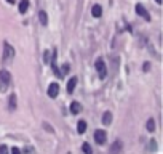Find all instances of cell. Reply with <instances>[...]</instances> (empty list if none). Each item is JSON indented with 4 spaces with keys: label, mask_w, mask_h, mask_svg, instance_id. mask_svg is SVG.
<instances>
[{
    "label": "cell",
    "mask_w": 163,
    "mask_h": 154,
    "mask_svg": "<svg viewBox=\"0 0 163 154\" xmlns=\"http://www.w3.org/2000/svg\"><path fill=\"white\" fill-rule=\"evenodd\" d=\"M10 82H11V74L6 69H2L0 71V92H5L8 88Z\"/></svg>",
    "instance_id": "6da1fadb"
},
{
    "label": "cell",
    "mask_w": 163,
    "mask_h": 154,
    "mask_svg": "<svg viewBox=\"0 0 163 154\" xmlns=\"http://www.w3.org/2000/svg\"><path fill=\"white\" fill-rule=\"evenodd\" d=\"M13 58H15V48H13L8 42H5L3 44V63H10Z\"/></svg>",
    "instance_id": "7a4b0ae2"
},
{
    "label": "cell",
    "mask_w": 163,
    "mask_h": 154,
    "mask_svg": "<svg viewBox=\"0 0 163 154\" xmlns=\"http://www.w3.org/2000/svg\"><path fill=\"white\" fill-rule=\"evenodd\" d=\"M94 66H96V72L99 75V79H106V75H107V69H106L104 60L102 58H98L96 63H94Z\"/></svg>",
    "instance_id": "3957f363"
},
{
    "label": "cell",
    "mask_w": 163,
    "mask_h": 154,
    "mask_svg": "<svg viewBox=\"0 0 163 154\" xmlns=\"http://www.w3.org/2000/svg\"><path fill=\"white\" fill-rule=\"evenodd\" d=\"M94 140L98 144H104L106 141H107V135H106L104 130H96L94 132Z\"/></svg>",
    "instance_id": "277c9868"
},
{
    "label": "cell",
    "mask_w": 163,
    "mask_h": 154,
    "mask_svg": "<svg viewBox=\"0 0 163 154\" xmlns=\"http://www.w3.org/2000/svg\"><path fill=\"white\" fill-rule=\"evenodd\" d=\"M59 93V85L56 82L53 83H50V87H48V96H51V98H56Z\"/></svg>",
    "instance_id": "5b68a950"
},
{
    "label": "cell",
    "mask_w": 163,
    "mask_h": 154,
    "mask_svg": "<svg viewBox=\"0 0 163 154\" xmlns=\"http://www.w3.org/2000/svg\"><path fill=\"white\" fill-rule=\"evenodd\" d=\"M136 13H138L139 16H143L146 21H150V15H149L147 10H146V8H144V6L141 5V3H138V5H136Z\"/></svg>",
    "instance_id": "8992f818"
},
{
    "label": "cell",
    "mask_w": 163,
    "mask_h": 154,
    "mask_svg": "<svg viewBox=\"0 0 163 154\" xmlns=\"http://www.w3.org/2000/svg\"><path fill=\"white\" fill-rule=\"evenodd\" d=\"M120 151H122V141H120V140H117V141L112 143L110 154H120Z\"/></svg>",
    "instance_id": "52a82bcc"
},
{
    "label": "cell",
    "mask_w": 163,
    "mask_h": 154,
    "mask_svg": "<svg viewBox=\"0 0 163 154\" xmlns=\"http://www.w3.org/2000/svg\"><path fill=\"white\" fill-rule=\"evenodd\" d=\"M112 117H114V116H112L110 111H106V113L102 114V124H104V125H110Z\"/></svg>",
    "instance_id": "ba28073f"
},
{
    "label": "cell",
    "mask_w": 163,
    "mask_h": 154,
    "mask_svg": "<svg viewBox=\"0 0 163 154\" xmlns=\"http://www.w3.org/2000/svg\"><path fill=\"white\" fill-rule=\"evenodd\" d=\"M75 85H77V77H72V79H69V82H67V93H74Z\"/></svg>",
    "instance_id": "9c48e42d"
},
{
    "label": "cell",
    "mask_w": 163,
    "mask_h": 154,
    "mask_svg": "<svg viewBox=\"0 0 163 154\" xmlns=\"http://www.w3.org/2000/svg\"><path fill=\"white\" fill-rule=\"evenodd\" d=\"M80 111H82L80 103H77V101H72V103H70V113H72V114H79Z\"/></svg>",
    "instance_id": "30bf717a"
},
{
    "label": "cell",
    "mask_w": 163,
    "mask_h": 154,
    "mask_svg": "<svg viewBox=\"0 0 163 154\" xmlns=\"http://www.w3.org/2000/svg\"><path fill=\"white\" fill-rule=\"evenodd\" d=\"M8 109L10 111H15L16 109V95L11 93L10 95V100H8Z\"/></svg>",
    "instance_id": "8fae6325"
},
{
    "label": "cell",
    "mask_w": 163,
    "mask_h": 154,
    "mask_svg": "<svg viewBox=\"0 0 163 154\" xmlns=\"http://www.w3.org/2000/svg\"><path fill=\"white\" fill-rule=\"evenodd\" d=\"M91 15H93L94 18H99L102 15V8L99 5H93V8H91Z\"/></svg>",
    "instance_id": "7c38bea8"
},
{
    "label": "cell",
    "mask_w": 163,
    "mask_h": 154,
    "mask_svg": "<svg viewBox=\"0 0 163 154\" xmlns=\"http://www.w3.org/2000/svg\"><path fill=\"white\" fill-rule=\"evenodd\" d=\"M27 8H29V0H23V2L19 3V6H18L19 13H23V15L27 11Z\"/></svg>",
    "instance_id": "4fadbf2b"
},
{
    "label": "cell",
    "mask_w": 163,
    "mask_h": 154,
    "mask_svg": "<svg viewBox=\"0 0 163 154\" xmlns=\"http://www.w3.org/2000/svg\"><path fill=\"white\" fill-rule=\"evenodd\" d=\"M77 130H79L80 135H83L85 132H87V122H85V121H79V124H77Z\"/></svg>",
    "instance_id": "5bb4252c"
},
{
    "label": "cell",
    "mask_w": 163,
    "mask_h": 154,
    "mask_svg": "<svg viewBox=\"0 0 163 154\" xmlns=\"http://www.w3.org/2000/svg\"><path fill=\"white\" fill-rule=\"evenodd\" d=\"M39 19H40L42 26H46L48 24V15H46V11H40L39 13Z\"/></svg>",
    "instance_id": "9a60e30c"
},
{
    "label": "cell",
    "mask_w": 163,
    "mask_h": 154,
    "mask_svg": "<svg viewBox=\"0 0 163 154\" xmlns=\"http://www.w3.org/2000/svg\"><path fill=\"white\" fill-rule=\"evenodd\" d=\"M147 130L149 132H155V121L154 119H149L147 121Z\"/></svg>",
    "instance_id": "2e32d148"
},
{
    "label": "cell",
    "mask_w": 163,
    "mask_h": 154,
    "mask_svg": "<svg viewBox=\"0 0 163 154\" xmlns=\"http://www.w3.org/2000/svg\"><path fill=\"white\" fill-rule=\"evenodd\" d=\"M82 149H83V152H85V154H93V149H91V146H90L88 143H83Z\"/></svg>",
    "instance_id": "e0dca14e"
},
{
    "label": "cell",
    "mask_w": 163,
    "mask_h": 154,
    "mask_svg": "<svg viewBox=\"0 0 163 154\" xmlns=\"http://www.w3.org/2000/svg\"><path fill=\"white\" fill-rule=\"evenodd\" d=\"M149 149H152V151L157 149V141H155V140H152V141H150V144H149Z\"/></svg>",
    "instance_id": "ac0fdd59"
},
{
    "label": "cell",
    "mask_w": 163,
    "mask_h": 154,
    "mask_svg": "<svg viewBox=\"0 0 163 154\" xmlns=\"http://www.w3.org/2000/svg\"><path fill=\"white\" fill-rule=\"evenodd\" d=\"M0 154H10V152H8V148H6L5 144L0 146Z\"/></svg>",
    "instance_id": "d6986e66"
},
{
    "label": "cell",
    "mask_w": 163,
    "mask_h": 154,
    "mask_svg": "<svg viewBox=\"0 0 163 154\" xmlns=\"http://www.w3.org/2000/svg\"><path fill=\"white\" fill-rule=\"evenodd\" d=\"M43 60H45V63H48L50 60H51V53H50L48 50L45 52V56H43Z\"/></svg>",
    "instance_id": "ffe728a7"
},
{
    "label": "cell",
    "mask_w": 163,
    "mask_h": 154,
    "mask_svg": "<svg viewBox=\"0 0 163 154\" xmlns=\"http://www.w3.org/2000/svg\"><path fill=\"white\" fill-rule=\"evenodd\" d=\"M43 127H45V129H46V130L50 132V133H53V132H54V130H53V127H51V125H48L46 122H43Z\"/></svg>",
    "instance_id": "44dd1931"
},
{
    "label": "cell",
    "mask_w": 163,
    "mask_h": 154,
    "mask_svg": "<svg viewBox=\"0 0 163 154\" xmlns=\"http://www.w3.org/2000/svg\"><path fill=\"white\" fill-rule=\"evenodd\" d=\"M11 154H21V151H19V148H11Z\"/></svg>",
    "instance_id": "7402d4cb"
},
{
    "label": "cell",
    "mask_w": 163,
    "mask_h": 154,
    "mask_svg": "<svg viewBox=\"0 0 163 154\" xmlns=\"http://www.w3.org/2000/svg\"><path fill=\"white\" fill-rule=\"evenodd\" d=\"M69 72V64H64L62 66V74H67Z\"/></svg>",
    "instance_id": "603a6c76"
},
{
    "label": "cell",
    "mask_w": 163,
    "mask_h": 154,
    "mask_svg": "<svg viewBox=\"0 0 163 154\" xmlns=\"http://www.w3.org/2000/svg\"><path fill=\"white\" fill-rule=\"evenodd\" d=\"M149 69H150V64H149V63H144V71H149Z\"/></svg>",
    "instance_id": "cb8c5ba5"
},
{
    "label": "cell",
    "mask_w": 163,
    "mask_h": 154,
    "mask_svg": "<svg viewBox=\"0 0 163 154\" xmlns=\"http://www.w3.org/2000/svg\"><path fill=\"white\" fill-rule=\"evenodd\" d=\"M8 3H10V5H11V3H15V2H13V0H8Z\"/></svg>",
    "instance_id": "d4e9b609"
},
{
    "label": "cell",
    "mask_w": 163,
    "mask_h": 154,
    "mask_svg": "<svg viewBox=\"0 0 163 154\" xmlns=\"http://www.w3.org/2000/svg\"><path fill=\"white\" fill-rule=\"evenodd\" d=\"M155 2H157V3H161V0H155Z\"/></svg>",
    "instance_id": "484cf974"
}]
</instances>
